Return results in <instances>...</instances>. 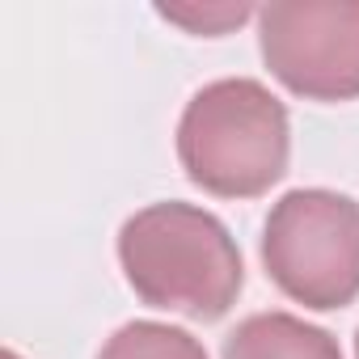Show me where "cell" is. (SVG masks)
Here are the masks:
<instances>
[{
    "label": "cell",
    "mask_w": 359,
    "mask_h": 359,
    "mask_svg": "<svg viewBox=\"0 0 359 359\" xmlns=\"http://www.w3.org/2000/svg\"><path fill=\"white\" fill-rule=\"evenodd\" d=\"M118 262L144 304L195 321L224 317L245 287V262L229 229L177 199L152 203L118 229Z\"/></svg>",
    "instance_id": "cell-1"
},
{
    "label": "cell",
    "mask_w": 359,
    "mask_h": 359,
    "mask_svg": "<svg viewBox=\"0 0 359 359\" xmlns=\"http://www.w3.org/2000/svg\"><path fill=\"white\" fill-rule=\"evenodd\" d=\"M287 106L250 76L203 85L177 118V161L220 199H258L287 173Z\"/></svg>",
    "instance_id": "cell-2"
},
{
    "label": "cell",
    "mask_w": 359,
    "mask_h": 359,
    "mask_svg": "<svg viewBox=\"0 0 359 359\" xmlns=\"http://www.w3.org/2000/svg\"><path fill=\"white\" fill-rule=\"evenodd\" d=\"M266 275L304 309H342L359 296V203L338 191H287L262 229Z\"/></svg>",
    "instance_id": "cell-3"
},
{
    "label": "cell",
    "mask_w": 359,
    "mask_h": 359,
    "mask_svg": "<svg viewBox=\"0 0 359 359\" xmlns=\"http://www.w3.org/2000/svg\"><path fill=\"white\" fill-rule=\"evenodd\" d=\"M266 68L300 97H359V5L355 0H275L258 9Z\"/></svg>",
    "instance_id": "cell-4"
},
{
    "label": "cell",
    "mask_w": 359,
    "mask_h": 359,
    "mask_svg": "<svg viewBox=\"0 0 359 359\" xmlns=\"http://www.w3.org/2000/svg\"><path fill=\"white\" fill-rule=\"evenodd\" d=\"M224 359H342L330 330L292 313H254L224 338Z\"/></svg>",
    "instance_id": "cell-5"
},
{
    "label": "cell",
    "mask_w": 359,
    "mask_h": 359,
    "mask_svg": "<svg viewBox=\"0 0 359 359\" xmlns=\"http://www.w3.org/2000/svg\"><path fill=\"white\" fill-rule=\"evenodd\" d=\"M97 359H208V351L191 330L165 321H127L123 330H114Z\"/></svg>",
    "instance_id": "cell-6"
},
{
    "label": "cell",
    "mask_w": 359,
    "mask_h": 359,
    "mask_svg": "<svg viewBox=\"0 0 359 359\" xmlns=\"http://www.w3.org/2000/svg\"><path fill=\"white\" fill-rule=\"evenodd\" d=\"M161 13H165L169 22H182V26L203 30V34H220L224 26H233V22L241 26V22L250 18V9H245V5H237V9H233V5H224V9H203V13H195V9H169V5H165Z\"/></svg>",
    "instance_id": "cell-7"
},
{
    "label": "cell",
    "mask_w": 359,
    "mask_h": 359,
    "mask_svg": "<svg viewBox=\"0 0 359 359\" xmlns=\"http://www.w3.org/2000/svg\"><path fill=\"white\" fill-rule=\"evenodd\" d=\"M355 359H359V334H355Z\"/></svg>",
    "instance_id": "cell-8"
}]
</instances>
